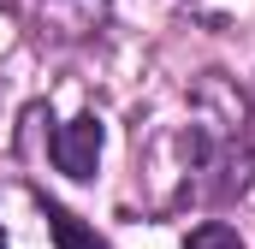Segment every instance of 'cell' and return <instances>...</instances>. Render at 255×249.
Wrapping results in <instances>:
<instances>
[{
    "mask_svg": "<svg viewBox=\"0 0 255 249\" xmlns=\"http://www.w3.org/2000/svg\"><path fill=\"white\" fill-rule=\"evenodd\" d=\"M95 160H101V119H71L54 130V166H60L65 178H89L95 172Z\"/></svg>",
    "mask_w": 255,
    "mask_h": 249,
    "instance_id": "1",
    "label": "cell"
},
{
    "mask_svg": "<svg viewBox=\"0 0 255 249\" xmlns=\"http://www.w3.org/2000/svg\"><path fill=\"white\" fill-rule=\"evenodd\" d=\"M0 249H6V238H0Z\"/></svg>",
    "mask_w": 255,
    "mask_h": 249,
    "instance_id": "4",
    "label": "cell"
},
{
    "mask_svg": "<svg viewBox=\"0 0 255 249\" xmlns=\"http://www.w3.org/2000/svg\"><path fill=\"white\" fill-rule=\"evenodd\" d=\"M48 238H54L60 249H107L77 214H71V208H60V202H48Z\"/></svg>",
    "mask_w": 255,
    "mask_h": 249,
    "instance_id": "2",
    "label": "cell"
},
{
    "mask_svg": "<svg viewBox=\"0 0 255 249\" xmlns=\"http://www.w3.org/2000/svg\"><path fill=\"white\" fill-rule=\"evenodd\" d=\"M184 249H244V238H238L226 220H202L190 238H184Z\"/></svg>",
    "mask_w": 255,
    "mask_h": 249,
    "instance_id": "3",
    "label": "cell"
}]
</instances>
